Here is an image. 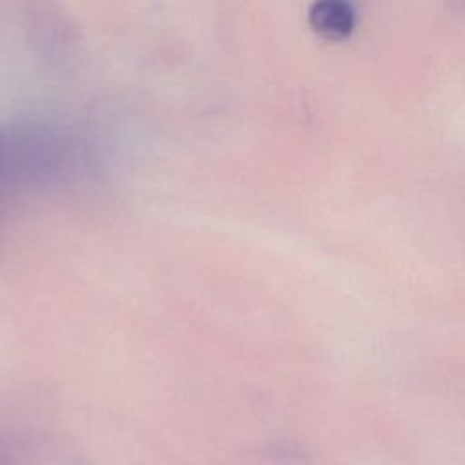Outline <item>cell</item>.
I'll list each match as a JSON object with an SVG mask.
<instances>
[{
    "mask_svg": "<svg viewBox=\"0 0 465 465\" xmlns=\"http://www.w3.org/2000/svg\"><path fill=\"white\" fill-rule=\"evenodd\" d=\"M307 20L311 29L323 40L341 42L356 27V7L352 0H314Z\"/></svg>",
    "mask_w": 465,
    "mask_h": 465,
    "instance_id": "obj_1",
    "label": "cell"
},
{
    "mask_svg": "<svg viewBox=\"0 0 465 465\" xmlns=\"http://www.w3.org/2000/svg\"><path fill=\"white\" fill-rule=\"evenodd\" d=\"M0 165H2V136H0Z\"/></svg>",
    "mask_w": 465,
    "mask_h": 465,
    "instance_id": "obj_2",
    "label": "cell"
}]
</instances>
